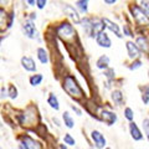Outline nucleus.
Wrapping results in <instances>:
<instances>
[{
  "instance_id": "de8ad7c7",
  "label": "nucleus",
  "mask_w": 149,
  "mask_h": 149,
  "mask_svg": "<svg viewBox=\"0 0 149 149\" xmlns=\"http://www.w3.org/2000/svg\"><path fill=\"white\" fill-rule=\"evenodd\" d=\"M0 127H1V123H0Z\"/></svg>"
},
{
  "instance_id": "f257e3e1",
  "label": "nucleus",
  "mask_w": 149,
  "mask_h": 149,
  "mask_svg": "<svg viewBox=\"0 0 149 149\" xmlns=\"http://www.w3.org/2000/svg\"><path fill=\"white\" fill-rule=\"evenodd\" d=\"M62 88L67 92V95L70 97H72L74 100H81V98H83V96H85L81 86L78 85V82L76 81V78H74L72 74H66V76L63 77Z\"/></svg>"
},
{
  "instance_id": "473e14b6",
  "label": "nucleus",
  "mask_w": 149,
  "mask_h": 149,
  "mask_svg": "<svg viewBox=\"0 0 149 149\" xmlns=\"http://www.w3.org/2000/svg\"><path fill=\"white\" fill-rule=\"evenodd\" d=\"M143 128H144V133H146V136L149 141V118H146L143 120Z\"/></svg>"
},
{
  "instance_id": "49530a36",
  "label": "nucleus",
  "mask_w": 149,
  "mask_h": 149,
  "mask_svg": "<svg viewBox=\"0 0 149 149\" xmlns=\"http://www.w3.org/2000/svg\"><path fill=\"white\" fill-rule=\"evenodd\" d=\"M106 149H111V148H106Z\"/></svg>"
},
{
  "instance_id": "5701e85b",
  "label": "nucleus",
  "mask_w": 149,
  "mask_h": 149,
  "mask_svg": "<svg viewBox=\"0 0 149 149\" xmlns=\"http://www.w3.org/2000/svg\"><path fill=\"white\" fill-rule=\"evenodd\" d=\"M8 29V14L4 9L0 8V30Z\"/></svg>"
},
{
  "instance_id": "9b49d317",
  "label": "nucleus",
  "mask_w": 149,
  "mask_h": 149,
  "mask_svg": "<svg viewBox=\"0 0 149 149\" xmlns=\"http://www.w3.org/2000/svg\"><path fill=\"white\" fill-rule=\"evenodd\" d=\"M102 20H103L104 25H106V29H108L111 32H113L118 39H122L123 35L120 34V29H119V25L117 24V22H113L112 20H109L108 17H102Z\"/></svg>"
},
{
  "instance_id": "423d86ee",
  "label": "nucleus",
  "mask_w": 149,
  "mask_h": 149,
  "mask_svg": "<svg viewBox=\"0 0 149 149\" xmlns=\"http://www.w3.org/2000/svg\"><path fill=\"white\" fill-rule=\"evenodd\" d=\"M63 13L65 15H67L71 20L74 22V24L80 25L81 24V16H80V11L77 10V9H74L72 5H70V4H65L63 6Z\"/></svg>"
},
{
  "instance_id": "2f4dec72",
  "label": "nucleus",
  "mask_w": 149,
  "mask_h": 149,
  "mask_svg": "<svg viewBox=\"0 0 149 149\" xmlns=\"http://www.w3.org/2000/svg\"><path fill=\"white\" fill-rule=\"evenodd\" d=\"M123 34H124V36H128V37H133V36H134L133 31H132V29L129 27L128 24L123 26Z\"/></svg>"
},
{
  "instance_id": "72a5a7b5",
  "label": "nucleus",
  "mask_w": 149,
  "mask_h": 149,
  "mask_svg": "<svg viewBox=\"0 0 149 149\" xmlns=\"http://www.w3.org/2000/svg\"><path fill=\"white\" fill-rule=\"evenodd\" d=\"M139 67H142V61L139 58H136L134 61L132 62V65L129 66V68L130 70H137V68H139Z\"/></svg>"
},
{
  "instance_id": "6ab92c4d",
  "label": "nucleus",
  "mask_w": 149,
  "mask_h": 149,
  "mask_svg": "<svg viewBox=\"0 0 149 149\" xmlns=\"http://www.w3.org/2000/svg\"><path fill=\"white\" fill-rule=\"evenodd\" d=\"M36 55H37V58H39V61L41 63L46 65L49 62V52L44 47H39V49H37L36 50Z\"/></svg>"
},
{
  "instance_id": "f704fd0d",
  "label": "nucleus",
  "mask_w": 149,
  "mask_h": 149,
  "mask_svg": "<svg viewBox=\"0 0 149 149\" xmlns=\"http://www.w3.org/2000/svg\"><path fill=\"white\" fill-rule=\"evenodd\" d=\"M0 93H1V95H0V98H5V97H9V96H8V90H5V87L1 88Z\"/></svg>"
},
{
  "instance_id": "412c9836",
  "label": "nucleus",
  "mask_w": 149,
  "mask_h": 149,
  "mask_svg": "<svg viewBox=\"0 0 149 149\" xmlns=\"http://www.w3.org/2000/svg\"><path fill=\"white\" fill-rule=\"evenodd\" d=\"M62 119H63V123L67 128L72 129L74 127V120L72 118V116L70 114V112H63L62 113Z\"/></svg>"
},
{
  "instance_id": "58836bf2",
  "label": "nucleus",
  "mask_w": 149,
  "mask_h": 149,
  "mask_svg": "<svg viewBox=\"0 0 149 149\" xmlns=\"http://www.w3.org/2000/svg\"><path fill=\"white\" fill-rule=\"evenodd\" d=\"M19 149H29V148L26 147V144L24 142H20L19 143Z\"/></svg>"
},
{
  "instance_id": "e433bc0d",
  "label": "nucleus",
  "mask_w": 149,
  "mask_h": 149,
  "mask_svg": "<svg viewBox=\"0 0 149 149\" xmlns=\"http://www.w3.org/2000/svg\"><path fill=\"white\" fill-rule=\"evenodd\" d=\"M71 108L73 109V112H76L77 116H82V112H81V109H78L76 106H73V104H72V106H71Z\"/></svg>"
},
{
  "instance_id": "a19ab883",
  "label": "nucleus",
  "mask_w": 149,
  "mask_h": 149,
  "mask_svg": "<svg viewBox=\"0 0 149 149\" xmlns=\"http://www.w3.org/2000/svg\"><path fill=\"white\" fill-rule=\"evenodd\" d=\"M29 19H30V20H32V21H34V20H36V14H35V13H31V14H30V17H29Z\"/></svg>"
},
{
  "instance_id": "4be33fe9",
  "label": "nucleus",
  "mask_w": 149,
  "mask_h": 149,
  "mask_svg": "<svg viewBox=\"0 0 149 149\" xmlns=\"http://www.w3.org/2000/svg\"><path fill=\"white\" fill-rule=\"evenodd\" d=\"M47 103L50 104V107L55 111H58L60 109V103H58V100L54 93H50L49 95V98H47Z\"/></svg>"
},
{
  "instance_id": "4c0bfd02",
  "label": "nucleus",
  "mask_w": 149,
  "mask_h": 149,
  "mask_svg": "<svg viewBox=\"0 0 149 149\" xmlns=\"http://www.w3.org/2000/svg\"><path fill=\"white\" fill-rule=\"evenodd\" d=\"M142 101L144 102V103H148V102H149V96L147 95V93H146V95H143V96H142Z\"/></svg>"
},
{
  "instance_id": "20e7f679",
  "label": "nucleus",
  "mask_w": 149,
  "mask_h": 149,
  "mask_svg": "<svg viewBox=\"0 0 149 149\" xmlns=\"http://www.w3.org/2000/svg\"><path fill=\"white\" fill-rule=\"evenodd\" d=\"M20 122L21 124H26V125H35V123L39 120V114L36 113V109L32 108V107H29L24 113L20 114Z\"/></svg>"
},
{
  "instance_id": "a878e982",
  "label": "nucleus",
  "mask_w": 149,
  "mask_h": 149,
  "mask_svg": "<svg viewBox=\"0 0 149 149\" xmlns=\"http://www.w3.org/2000/svg\"><path fill=\"white\" fill-rule=\"evenodd\" d=\"M8 96H9V98H11V100L17 98V88L14 86V85H9V88H8Z\"/></svg>"
},
{
  "instance_id": "9d476101",
  "label": "nucleus",
  "mask_w": 149,
  "mask_h": 149,
  "mask_svg": "<svg viewBox=\"0 0 149 149\" xmlns=\"http://www.w3.org/2000/svg\"><path fill=\"white\" fill-rule=\"evenodd\" d=\"M125 49H127L129 58H132V60L139 58V56H141V50L138 49V46L136 45L134 41H127V42H125Z\"/></svg>"
},
{
  "instance_id": "aec40b11",
  "label": "nucleus",
  "mask_w": 149,
  "mask_h": 149,
  "mask_svg": "<svg viewBox=\"0 0 149 149\" xmlns=\"http://www.w3.org/2000/svg\"><path fill=\"white\" fill-rule=\"evenodd\" d=\"M88 3H90V0H76L74 6H76V9L80 13L87 14L88 13Z\"/></svg>"
},
{
  "instance_id": "7c9ffc66",
  "label": "nucleus",
  "mask_w": 149,
  "mask_h": 149,
  "mask_svg": "<svg viewBox=\"0 0 149 149\" xmlns=\"http://www.w3.org/2000/svg\"><path fill=\"white\" fill-rule=\"evenodd\" d=\"M35 5H36V8L39 9V10H42V9H45L46 5H47V0H36Z\"/></svg>"
},
{
  "instance_id": "dca6fc26",
  "label": "nucleus",
  "mask_w": 149,
  "mask_h": 149,
  "mask_svg": "<svg viewBox=\"0 0 149 149\" xmlns=\"http://www.w3.org/2000/svg\"><path fill=\"white\" fill-rule=\"evenodd\" d=\"M129 132H130V136H132V138L134 139V141H142L143 139V134L141 133L138 125L134 122L129 123Z\"/></svg>"
},
{
  "instance_id": "f8f14e48",
  "label": "nucleus",
  "mask_w": 149,
  "mask_h": 149,
  "mask_svg": "<svg viewBox=\"0 0 149 149\" xmlns=\"http://www.w3.org/2000/svg\"><path fill=\"white\" fill-rule=\"evenodd\" d=\"M101 119L107 124V125H113L116 122H117V114L113 113L111 111L103 109L101 112Z\"/></svg>"
},
{
  "instance_id": "c9c22d12",
  "label": "nucleus",
  "mask_w": 149,
  "mask_h": 149,
  "mask_svg": "<svg viewBox=\"0 0 149 149\" xmlns=\"http://www.w3.org/2000/svg\"><path fill=\"white\" fill-rule=\"evenodd\" d=\"M104 4H107V5H114V4H117L118 0H103Z\"/></svg>"
},
{
  "instance_id": "f3484780",
  "label": "nucleus",
  "mask_w": 149,
  "mask_h": 149,
  "mask_svg": "<svg viewBox=\"0 0 149 149\" xmlns=\"http://www.w3.org/2000/svg\"><path fill=\"white\" fill-rule=\"evenodd\" d=\"M22 142L26 144V147L29 148V149H44V148H42V144H40L37 141L32 139V138L29 137V136L22 137Z\"/></svg>"
},
{
  "instance_id": "c85d7f7f",
  "label": "nucleus",
  "mask_w": 149,
  "mask_h": 149,
  "mask_svg": "<svg viewBox=\"0 0 149 149\" xmlns=\"http://www.w3.org/2000/svg\"><path fill=\"white\" fill-rule=\"evenodd\" d=\"M139 6L142 8V10L149 15V0H141L139 1Z\"/></svg>"
},
{
  "instance_id": "a18cd8bd",
  "label": "nucleus",
  "mask_w": 149,
  "mask_h": 149,
  "mask_svg": "<svg viewBox=\"0 0 149 149\" xmlns=\"http://www.w3.org/2000/svg\"><path fill=\"white\" fill-rule=\"evenodd\" d=\"M147 95L149 96V86H148V88H147Z\"/></svg>"
},
{
  "instance_id": "7ed1b4c3",
  "label": "nucleus",
  "mask_w": 149,
  "mask_h": 149,
  "mask_svg": "<svg viewBox=\"0 0 149 149\" xmlns=\"http://www.w3.org/2000/svg\"><path fill=\"white\" fill-rule=\"evenodd\" d=\"M57 35L65 41H71L76 37V30H74L71 22L62 21L61 25H58L57 27Z\"/></svg>"
},
{
  "instance_id": "79ce46f5",
  "label": "nucleus",
  "mask_w": 149,
  "mask_h": 149,
  "mask_svg": "<svg viewBox=\"0 0 149 149\" xmlns=\"http://www.w3.org/2000/svg\"><path fill=\"white\" fill-rule=\"evenodd\" d=\"M8 4V0H0V6H5Z\"/></svg>"
},
{
  "instance_id": "4468645a",
  "label": "nucleus",
  "mask_w": 149,
  "mask_h": 149,
  "mask_svg": "<svg viewBox=\"0 0 149 149\" xmlns=\"http://www.w3.org/2000/svg\"><path fill=\"white\" fill-rule=\"evenodd\" d=\"M21 66L27 72H35L36 71V63L34 61V58L29 57V56L21 57Z\"/></svg>"
},
{
  "instance_id": "6e6552de",
  "label": "nucleus",
  "mask_w": 149,
  "mask_h": 149,
  "mask_svg": "<svg viewBox=\"0 0 149 149\" xmlns=\"http://www.w3.org/2000/svg\"><path fill=\"white\" fill-rule=\"evenodd\" d=\"M106 29V25L102 19L100 17H92V39H96L97 35L100 34V32L104 31Z\"/></svg>"
},
{
  "instance_id": "f03ea898",
  "label": "nucleus",
  "mask_w": 149,
  "mask_h": 149,
  "mask_svg": "<svg viewBox=\"0 0 149 149\" xmlns=\"http://www.w3.org/2000/svg\"><path fill=\"white\" fill-rule=\"evenodd\" d=\"M129 13L132 15L134 22L139 27H148L149 26V15L142 10V8L139 6V4H130L128 6Z\"/></svg>"
},
{
  "instance_id": "bb28decb",
  "label": "nucleus",
  "mask_w": 149,
  "mask_h": 149,
  "mask_svg": "<svg viewBox=\"0 0 149 149\" xmlns=\"http://www.w3.org/2000/svg\"><path fill=\"white\" fill-rule=\"evenodd\" d=\"M103 73H104V76L107 77V80H108L109 82H111V81H113V80H114V77H116V72H114V70H113V68H111V67L106 68Z\"/></svg>"
},
{
  "instance_id": "39448f33",
  "label": "nucleus",
  "mask_w": 149,
  "mask_h": 149,
  "mask_svg": "<svg viewBox=\"0 0 149 149\" xmlns=\"http://www.w3.org/2000/svg\"><path fill=\"white\" fill-rule=\"evenodd\" d=\"M22 32H24V35L27 37V39H31V40L36 39L37 30H36L34 21L30 20V19H26L24 21V24H22Z\"/></svg>"
},
{
  "instance_id": "c756f323",
  "label": "nucleus",
  "mask_w": 149,
  "mask_h": 149,
  "mask_svg": "<svg viewBox=\"0 0 149 149\" xmlns=\"http://www.w3.org/2000/svg\"><path fill=\"white\" fill-rule=\"evenodd\" d=\"M124 117L127 118L129 122H132V120L134 119V114H133V111L132 108H129V107H127V108H124Z\"/></svg>"
},
{
  "instance_id": "09e8293b",
  "label": "nucleus",
  "mask_w": 149,
  "mask_h": 149,
  "mask_svg": "<svg viewBox=\"0 0 149 149\" xmlns=\"http://www.w3.org/2000/svg\"><path fill=\"white\" fill-rule=\"evenodd\" d=\"M0 149H1V147H0Z\"/></svg>"
},
{
  "instance_id": "2eb2a0df",
  "label": "nucleus",
  "mask_w": 149,
  "mask_h": 149,
  "mask_svg": "<svg viewBox=\"0 0 149 149\" xmlns=\"http://www.w3.org/2000/svg\"><path fill=\"white\" fill-rule=\"evenodd\" d=\"M83 31H85V34L91 37L92 36V17H88V16H85L83 19H81V24Z\"/></svg>"
},
{
  "instance_id": "ea45409f",
  "label": "nucleus",
  "mask_w": 149,
  "mask_h": 149,
  "mask_svg": "<svg viewBox=\"0 0 149 149\" xmlns=\"http://www.w3.org/2000/svg\"><path fill=\"white\" fill-rule=\"evenodd\" d=\"M35 1L36 0H26V3L29 6H35Z\"/></svg>"
},
{
  "instance_id": "1a4fd4ad",
  "label": "nucleus",
  "mask_w": 149,
  "mask_h": 149,
  "mask_svg": "<svg viewBox=\"0 0 149 149\" xmlns=\"http://www.w3.org/2000/svg\"><path fill=\"white\" fill-rule=\"evenodd\" d=\"M96 42H97V45H98L100 47H103V49H109L112 46V40L109 39V36H108V34H107L106 31H102V32H100V34L97 35Z\"/></svg>"
},
{
  "instance_id": "a211bd4d",
  "label": "nucleus",
  "mask_w": 149,
  "mask_h": 149,
  "mask_svg": "<svg viewBox=\"0 0 149 149\" xmlns=\"http://www.w3.org/2000/svg\"><path fill=\"white\" fill-rule=\"evenodd\" d=\"M96 67L100 70H106L109 67V57L107 55H102L96 61Z\"/></svg>"
},
{
  "instance_id": "ddd939ff",
  "label": "nucleus",
  "mask_w": 149,
  "mask_h": 149,
  "mask_svg": "<svg viewBox=\"0 0 149 149\" xmlns=\"http://www.w3.org/2000/svg\"><path fill=\"white\" fill-rule=\"evenodd\" d=\"M136 45L138 46V49L141 50V52H149V39L146 35H139L136 39Z\"/></svg>"
},
{
  "instance_id": "393cba45",
  "label": "nucleus",
  "mask_w": 149,
  "mask_h": 149,
  "mask_svg": "<svg viewBox=\"0 0 149 149\" xmlns=\"http://www.w3.org/2000/svg\"><path fill=\"white\" fill-rule=\"evenodd\" d=\"M112 101H113L117 106L122 104V102H123V95H122V92H120V91H114L113 93H112Z\"/></svg>"
},
{
  "instance_id": "b1692460",
  "label": "nucleus",
  "mask_w": 149,
  "mask_h": 149,
  "mask_svg": "<svg viewBox=\"0 0 149 149\" xmlns=\"http://www.w3.org/2000/svg\"><path fill=\"white\" fill-rule=\"evenodd\" d=\"M42 80H44V76L41 73H35V74H32V76L30 77V85L31 86H39L41 82H42Z\"/></svg>"
},
{
  "instance_id": "cd10ccee",
  "label": "nucleus",
  "mask_w": 149,
  "mask_h": 149,
  "mask_svg": "<svg viewBox=\"0 0 149 149\" xmlns=\"http://www.w3.org/2000/svg\"><path fill=\"white\" fill-rule=\"evenodd\" d=\"M63 142H65V144H67V146H74V144H76V141H74V138H73L70 133H66V134L63 136Z\"/></svg>"
},
{
  "instance_id": "c03bdc74",
  "label": "nucleus",
  "mask_w": 149,
  "mask_h": 149,
  "mask_svg": "<svg viewBox=\"0 0 149 149\" xmlns=\"http://www.w3.org/2000/svg\"><path fill=\"white\" fill-rule=\"evenodd\" d=\"M60 148H61V149H67V147L63 146V144H61V146H60Z\"/></svg>"
},
{
  "instance_id": "37998d69",
  "label": "nucleus",
  "mask_w": 149,
  "mask_h": 149,
  "mask_svg": "<svg viewBox=\"0 0 149 149\" xmlns=\"http://www.w3.org/2000/svg\"><path fill=\"white\" fill-rule=\"evenodd\" d=\"M52 120H54V122L56 123V125H57V127H60V125H61V124H60V122H58V119H57V118H54Z\"/></svg>"
},
{
  "instance_id": "0eeeda50",
  "label": "nucleus",
  "mask_w": 149,
  "mask_h": 149,
  "mask_svg": "<svg viewBox=\"0 0 149 149\" xmlns=\"http://www.w3.org/2000/svg\"><path fill=\"white\" fill-rule=\"evenodd\" d=\"M91 138H92L93 143H95V147H96L97 149H103V148L106 147L107 141H106L104 136L100 132V130H92Z\"/></svg>"
}]
</instances>
